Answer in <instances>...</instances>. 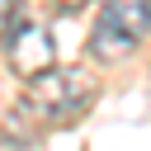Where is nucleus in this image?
Wrapping results in <instances>:
<instances>
[{
    "label": "nucleus",
    "mask_w": 151,
    "mask_h": 151,
    "mask_svg": "<svg viewBox=\"0 0 151 151\" xmlns=\"http://www.w3.org/2000/svg\"><path fill=\"white\" fill-rule=\"evenodd\" d=\"M94 99V80L80 71V66H52L42 76L28 80V94H24V118H38V123H76Z\"/></svg>",
    "instance_id": "nucleus-1"
},
{
    "label": "nucleus",
    "mask_w": 151,
    "mask_h": 151,
    "mask_svg": "<svg viewBox=\"0 0 151 151\" xmlns=\"http://www.w3.org/2000/svg\"><path fill=\"white\" fill-rule=\"evenodd\" d=\"M151 28V0H104L94 33H90V52L94 61H123Z\"/></svg>",
    "instance_id": "nucleus-2"
},
{
    "label": "nucleus",
    "mask_w": 151,
    "mask_h": 151,
    "mask_svg": "<svg viewBox=\"0 0 151 151\" xmlns=\"http://www.w3.org/2000/svg\"><path fill=\"white\" fill-rule=\"evenodd\" d=\"M0 38H5V57H9V66H14L24 80H33V76H42V71L57 66V42H52V33H47L38 19H28L24 9L9 19V28H5Z\"/></svg>",
    "instance_id": "nucleus-3"
},
{
    "label": "nucleus",
    "mask_w": 151,
    "mask_h": 151,
    "mask_svg": "<svg viewBox=\"0 0 151 151\" xmlns=\"http://www.w3.org/2000/svg\"><path fill=\"white\" fill-rule=\"evenodd\" d=\"M19 9H24V5H19V0H0V33H5V28H9V19H14V14H19Z\"/></svg>",
    "instance_id": "nucleus-4"
},
{
    "label": "nucleus",
    "mask_w": 151,
    "mask_h": 151,
    "mask_svg": "<svg viewBox=\"0 0 151 151\" xmlns=\"http://www.w3.org/2000/svg\"><path fill=\"white\" fill-rule=\"evenodd\" d=\"M52 5H57V9H61V14H76V9H85V5H90V0H52Z\"/></svg>",
    "instance_id": "nucleus-5"
}]
</instances>
